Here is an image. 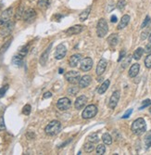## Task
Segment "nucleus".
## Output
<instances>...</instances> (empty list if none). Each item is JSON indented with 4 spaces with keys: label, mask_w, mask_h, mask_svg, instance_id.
Masks as SVG:
<instances>
[{
    "label": "nucleus",
    "mask_w": 151,
    "mask_h": 155,
    "mask_svg": "<svg viewBox=\"0 0 151 155\" xmlns=\"http://www.w3.org/2000/svg\"><path fill=\"white\" fill-rule=\"evenodd\" d=\"M0 127L2 128H5V125H4V119H3V117H1V118H0Z\"/></svg>",
    "instance_id": "obj_48"
},
{
    "label": "nucleus",
    "mask_w": 151,
    "mask_h": 155,
    "mask_svg": "<svg viewBox=\"0 0 151 155\" xmlns=\"http://www.w3.org/2000/svg\"><path fill=\"white\" fill-rule=\"evenodd\" d=\"M28 50H29V46L26 45V46H23L22 47H20V50H19V55H20L21 57H25L27 55V53H28Z\"/></svg>",
    "instance_id": "obj_32"
},
{
    "label": "nucleus",
    "mask_w": 151,
    "mask_h": 155,
    "mask_svg": "<svg viewBox=\"0 0 151 155\" xmlns=\"http://www.w3.org/2000/svg\"><path fill=\"white\" fill-rule=\"evenodd\" d=\"M8 85H4V87H2L1 88H0V99L4 97L5 94H6V92L8 91Z\"/></svg>",
    "instance_id": "obj_40"
},
{
    "label": "nucleus",
    "mask_w": 151,
    "mask_h": 155,
    "mask_svg": "<svg viewBox=\"0 0 151 155\" xmlns=\"http://www.w3.org/2000/svg\"><path fill=\"white\" fill-rule=\"evenodd\" d=\"M110 20H111V23H116L117 21V17L115 15H113L111 16V18H110Z\"/></svg>",
    "instance_id": "obj_49"
},
{
    "label": "nucleus",
    "mask_w": 151,
    "mask_h": 155,
    "mask_svg": "<svg viewBox=\"0 0 151 155\" xmlns=\"http://www.w3.org/2000/svg\"><path fill=\"white\" fill-rule=\"evenodd\" d=\"M60 129H61L60 122L54 120V121H51L49 124L46 126L45 131L46 133V135H48V136H56L57 134L59 133Z\"/></svg>",
    "instance_id": "obj_2"
},
{
    "label": "nucleus",
    "mask_w": 151,
    "mask_h": 155,
    "mask_svg": "<svg viewBox=\"0 0 151 155\" xmlns=\"http://www.w3.org/2000/svg\"><path fill=\"white\" fill-rule=\"evenodd\" d=\"M63 73V69H59V73Z\"/></svg>",
    "instance_id": "obj_52"
},
{
    "label": "nucleus",
    "mask_w": 151,
    "mask_h": 155,
    "mask_svg": "<svg viewBox=\"0 0 151 155\" xmlns=\"http://www.w3.org/2000/svg\"><path fill=\"white\" fill-rule=\"evenodd\" d=\"M98 113V108H96V105H88L86 108L84 110L83 113H82V117L84 119H91L95 117Z\"/></svg>",
    "instance_id": "obj_4"
},
{
    "label": "nucleus",
    "mask_w": 151,
    "mask_h": 155,
    "mask_svg": "<svg viewBox=\"0 0 151 155\" xmlns=\"http://www.w3.org/2000/svg\"><path fill=\"white\" fill-rule=\"evenodd\" d=\"M51 47H52V44L49 45V46L47 47V49L42 53V55L40 57V64L42 66H45L46 65V63L48 60V56H49V52H50V49H51Z\"/></svg>",
    "instance_id": "obj_16"
},
{
    "label": "nucleus",
    "mask_w": 151,
    "mask_h": 155,
    "mask_svg": "<svg viewBox=\"0 0 151 155\" xmlns=\"http://www.w3.org/2000/svg\"><path fill=\"white\" fill-rule=\"evenodd\" d=\"M145 148L148 149L151 147V130H149L147 135H145Z\"/></svg>",
    "instance_id": "obj_31"
},
{
    "label": "nucleus",
    "mask_w": 151,
    "mask_h": 155,
    "mask_svg": "<svg viewBox=\"0 0 151 155\" xmlns=\"http://www.w3.org/2000/svg\"><path fill=\"white\" fill-rule=\"evenodd\" d=\"M2 26L3 27L1 28V30H0V35H1L2 37H6L11 34V32L14 29L15 23H13V21H8V23H5Z\"/></svg>",
    "instance_id": "obj_7"
},
{
    "label": "nucleus",
    "mask_w": 151,
    "mask_h": 155,
    "mask_svg": "<svg viewBox=\"0 0 151 155\" xmlns=\"http://www.w3.org/2000/svg\"><path fill=\"white\" fill-rule=\"evenodd\" d=\"M119 42V36L116 34H112L109 36V38H107V43H109V45L110 46H117Z\"/></svg>",
    "instance_id": "obj_21"
},
{
    "label": "nucleus",
    "mask_w": 151,
    "mask_h": 155,
    "mask_svg": "<svg viewBox=\"0 0 151 155\" xmlns=\"http://www.w3.org/2000/svg\"><path fill=\"white\" fill-rule=\"evenodd\" d=\"M125 5H126V1H125V0H120V1H118L116 7H117L118 9L122 10L123 8H125Z\"/></svg>",
    "instance_id": "obj_37"
},
{
    "label": "nucleus",
    "mask_w": 151,
    "mask_h": 155,
    "mask_svg": "<svg viewBox=\"0 0 151 155\" xmlns=\"http://www.w3.org/2000/svg\"><path fill=\"white\" fill-rule=\"evenodd\" d=\"M93 66V60L91 58H84L81 61L80 69L83 72H88L92 69Z\"/></svg>",
    "instance_id": "obj_9"
},
{
    "label": "nucleus",
    "mask_w": 151,
    "mask_h": 155,
    "mask_svg": "<svg viewBox=\"0 0 151 155\" xmlns=\"http://www.w3.org/2000/svg\"><path fill=\"white\" fill-rule=\"evenodd\" d=\"M81 60H82V55H80V54L72 55L71 58H70V60H69L70 66L72 67V68L76 67V66L78 65V63L81 61Z\"/></svg>",
    "instance_id": "obj_18"
},
{
    "label": "nucleus",
    "mask_w": 151,
    "mask_h": 155,
    "mask_svg": "<svg viewBox=\"0 0 151 155\" xmlns=\"http://www.w3.org/2000/svg\"><path fill=\"white\" fill-rule=\"evenodd\" d=\"M84 151L86 152H92L94 151V149H95V143L92 142V141L86 142L84 144Z\"/></svg>",
    "instance_id": "obj_26"
},
{
    "label": "nucleus",
    "mask_w": 151,
    "mask_h": 155,
    "mask_svg": "<svg viewBox=\"0 0 151 155\" xmlns=\"http://www.w3.org/2000/svg\"><path fill=\"white\" fill-rule=\"evenodd\" d=\"M148 39H149V42H151V34L149 35V37H148Z\"/></svg>",
    "instance_id": "obj_53"
},
{
    "label": "nucleus",
    "mask_w": 151,
    "mask_h": 155,
    "mask_svg": "<svg viewBox=\"0 0 151 155\" xmlns=\"http://www.w3.org/2000/svg\"><path fill=\"white\" fill-rule=\"evenodd\" d=\"M129 21H130V16L123 15L122 18L121 19V21L118 24V30H122L123 28H125L129 23Z\"/></svg>",
    "instance_id": "obj_19"
},
{
    "label": "nucleus",
    "mask_w": 151,
    "mask_h": 155,
    "mask_svg": "<svg viewBox=\"0 0 151 155\" xmlns=\"http://www.w3.org/2000/svg\"><path fill=\"white\" fill-rule=\"evenodd\" d=\"M4 110H5V106H4L2 103H0V114H1V113H3Z\"/></svg>",
    "instance_id": "obj_50"
},
{
    "label": "nucleus",
    "mask_w": 151,
    "mask_h": 155,
    "mask_svg": "<svg viewBox=\"0 0 151 155\" xmlns=\"http://www.w3.org/2000/svg\"><path fill=\"white\" fill-rule=\"evenodd\" d=\"M10 44H11V39L8 40V41H7L6 43H5L4 46L1 47V49H0V55L4 54V53L7 51V49H8V46H10Z\"/></svg>",
    "instance_id": "obj_35"
},
{
    "label": "nucleus",
    "mask_w": 151,
    "mask_h": 155,
    "mask_svg": "<svg viewBox=\"0 0 151 155\" xmlns=\"http://www.w3.org/2000/svg\"><path fill=\"white\" fill-rule=\"evenodd\" d=\"M107 65V61L105 60V58H101V60L98 61V66H96V74L98 75H101V74H103L106 68Z\"/></svg>",
    "instance_id": "obj_13"
},
{
    "label": "nucleus",
    "mask_w": 151,
    "mask_h": 155,
    "mask_svg": "<svg viewBox=\"0 0 151 155\" xmlns=\"http://www.w3.org/2000/svg\"><path fill=\"white\" fill-rule=\"evenodd\" d=\"M24 7L22 6V5H20V6L18 8L17 11H16V14H15V18L17 20H20L23 17V14H24Z\"/></svg>",
    "instance_id": "obj_27"
},
{
    "label": "nucleus",
    "mask_w": 151,
    "mask_h": 155,
    "mask_svg": "<svg viewBox=\"0 0 151 155\" xmlns=\"http://www.w3.org/2000/svg\"><path fill=\"white\" fill-rule=\"evenodd\" d=\"M96 154H98V155H102V154H104L106 152V147L103 145V144H99V145L96 147Z\"/></svg>",
    "instance_id": "obj_33"
},
{
    "label": "nucleus",
    "mask_w": 151,
    "mask_h": 155,
    "mask_svg": "<svg viewBox=\"0 0 151 155\" xmlns=\"http://www.w3.org/2000/svg\"><path fill=\"white\" fill-rule=\"evenodd\" d=\"M109 31V26L105 19H100L96 25V35L98 37H104Z\"/></svg>",
    "instance_id": "obj_3"
},
{
    "label": "nucleus",
    "mask_w": 151,
    "mask_h": 155,
    "mask_svg": "<svg viewBox=\"0 0 151 155\" xmlns=\"http://www.w3.org/2000/svg\"><path fill=\"white\" fill-rule=\"evenodd\" d=\"M64 76H65V79L67 80L69 83H71L72 85H75V84L79 83L80 79H81L80 73L78 72H76V71H70V72L66 73Z\"/></svg>",
    "instance_id": "obj_5"
},
{
    "label": "nucleus",
    "mask_w": 151,
    "mask_h": 155,
    "mask_svg": "<svg viewBox=\"0 0 151 155\" xmlns=\"http://www.w3.org/2000/svg\"><path fill=\"white\" fill-rule=\"evenodd\" d=\"M151 104V100H149V99H145V100H144L143 101V105L140 107V109L139 110H143L144 108H145V107H147L148 105H150Z\"/></svg>",
    "instance_id": "obj_41"
},
{
    "label": "nucleus",
    "mask_w": 151,
    "mask_h": 155,
    "mask_svg": "<svg viewBox=\"0 0 151 155\" xmlns=\"http://www.w3.org/2000/svg\"><path fill=\"white\" fill-rule=\"evenodd\" d=\"M23 20L27 23H31V21L34 20V19L36 18V12L35 10L33 9V8H28L27 10L24 11V14H23Z\"/></svg>",
    "instance_id": "obj_11"
},
{
    "label": "nucleus",
    "mask_w": 151,
    "mask_h": 155,
    "mask_svg": "<svg viewBox=\"0 0 151 155\" xmlns=\"http://www.w3.org/2000/svg\"><path fill=\"white\" fill-rule=\"evenodd\" d=\"M52 97V94L51 92H46L44 94V99H48V98H51Z\"/></svg>",
    "instance_id": "obj_47"
},
{
    "label": "nucleus",
    "mask_w": 151,
    "mask_h": 155,
    "mask_svg": "<svg viewBox=\"0 0 151 155\" xmlns=\"http://www.w3.org/2000/svg\"><path fill=\"white\" fill-rule=\"evenodd\" d=\"M139 70H140V65L138 63L133 64V65L131 66V68H130V70H129V76L132 77V78L136 77L139 73Z\"/></svg>",
    "instance_id": "obj_20"
},
{
    "label": "nucleus",
    "mask_w": 151,
    "mask_h": 155,
    "mask_svg": "<svg viewBox=\"0 0 151 155\" xmlns=\"http://www.w3.org/2000/svg\"><path fill=\"white\" fill-rule=\"evenodd\" d=\"M145 65L147 68L151 69V54H148L145 60Z\"/></svg>",
    "instance_id": "obj_39"
},
{
    "label": "nucleus",
    "mask_w": 151,
    "mask_h": 155,
    "mask_svg": "<svg viewBox=\"0 0 151 155\" xmlns=\"http://www.w3.org/2000/svg\"><path fill=\"white\" fill-rule=\"evenodd\" d=\"M72 102L68 98H61L58 100L57 107L59 111H67L71 108Z\"/></svg>",
    "instance_id": "obj_8"
},
{
    "label": "nucleus",
    "mask_w": 151,
    "mask_h": 155,
    "mask_svg": "<svg viewBox=\"0 0 151 155\" xmlns=\"http://www.w3.org/2000/svg\"><path fill=\"white\" fill-rule=\"evenodd\" d=\"M26 137H27V138H29V140H33V138L35 137V134L33 132H28L26 134Z\"/></svg>",
    "instance_id": "obj_44"
},
{
    "label": "nucleus",
    "mask_w": 151,
    "mask_h": 155,
    "mask_svg": "<svg viewBox=\"0 0 151 155\" xmlns=\"http://www.w3.org/2000/svg\"><path fill=\"white\" fill-rule=\"evenodd\" d=\"M67 53V49L63 44H59L55 51V58L56 60H61L66 56Z\"/></svg>",
    "instance_id": "obj_10"
},
{
    "label": "nucleus",
    "mask_w": 151,
    "mask_h": 155,
    "mask_svg": "<svg viewBox=\"0 0 151 155\" xmlns=\"http://www.w3.org/2000/svg\"><path fill=\"white\" fill-rule=\"evenodd\" d=\"M120 91H114L113 94L111 95L110 99L109 101V107L110 109H114L116 108V106L119 102V100H120Z\"/></svg>",
    "instance_id": "obj_12"
},
{
    "label": "nucleus",
    "mask_w": 151,
    "mask_h": 155,
    "mask_svg": "<svg viewBox=\"0 0 151 155\" xmlns=\"http://www.w3.org/2000/svg\"><path fill=\"white\" fill-rule=\"evenodd\" d=\"M78 92H79V87H75V85H72V87H70L68 88V93L70 95L74 96V95H76Z\"/></svg>",
    "instance_id": "obj_34"
},
{
    "label": "nucleus",
    "mask_w": 151,
    "mask_h": 155,
    "mask_svg": "<svg viewBox=\"0 0 151 155\" xmlns=\"http://www.w3.org/2000/svg\"><path fill=\"white\" fill-rule=\"evenodd\" d=\"M144 50H145V52H147V53H151V42H149L148 44L145 46V49Z\"/></svg>",
    "instance_id": "obj_45"
},
{
    "label": "nucleus",
    "mask_w": 151,
    "mask_h": 155,
    "mask_svg": "<svg viewBox=\"0 0 151 155\" xmlns=\"http://www.w3.org/2000/svg\"><path fill=\"white\" fill-rule=\"evenodd\" d=\"M12 14H13L12 8H8L6 10H4L1 16H0V25H4L5 23L10 21V19H11V17H12Z\"/></svg>",
    "instance_id": "obj_6"
},
{
    "label": "nucleus",
    "mask_w": 151,
    "mask_h": 155,
    "mask_svg": "<svg viewBox=\"0 0 151 155\" xmlns=\"http://www.w3.org/2000/svg\"><path fill=\"white\" fill-rule=\"evenodd\" d=\"M110 80H106V81L102 84L100 87H98V94H100V95H102V94H104L106 91H107V89L109 88V87H110Z\"/></svg>",
    "instance_id": "obj_22"
},
{
    "label": "nucleus",
    "mask_w": 151,
    "mask_h": 155,
    "mask_svg": "<svg viewBox=\"0 0 151 155\" xmlns=\"http://www.w3.org/2000/svg\"><path fill=\"white\" fill-rule=\"evenodd\" d=\"M88 140L89 141H92L94 143H96L99 141V138H98V136L96 133H93V134H91L89 137H88Z\"/></svg>",
    "instance_id": "obj_36"
},
{
    "label": "nucleus",
    "mask_w": 151,
    "mask_h": 155,
    "mask_svg": "<svg viewBox=\"0 0 151 155\" xmlns=\"http://www.w3.org/2000/svg\"><path fill=\"white\" fill-rule=\"evenodd\" d=\"M83 30H84V26L83 25H74V26H72V27L66 30L65 33L68 35H74L80 34Z\"/></svg>",
    "instance_id": "obj_15"
},
{
    "label": "nucleus",
    "mask_w": 151,
    "mask_h": 155,
    "mask_svg": "<svg viewBox=\"0 0 151 155\" xmlns=\"http://www.w3.org/2000/svg\"><path fill=\"white\" fill-rule=\"evenodd\" d=\"M22 62H23V57H21L20 55H15L12 58V64L15 66H21L22 65Z\"/></svg>",
    "instance_id": "obj_23"
},
{
    "label": "nucleus",
    "mask_w": 151,
    "mask_h": 155,
    "mask_svg": "<svg viewBox=\"0 0 151 155\" xmlns=\"http://www.w3.org/2000/svg\"><path fill=\"white\" fill-rule=\"evenodd\" d=\"M131 129L134 135L140 136L142 135L143 133L145 132L147 129V125H145V122L143 118H138L133 123Z\"/></svg>",
    "instance_id": "obj_1"
},
{
    "label": "nucleus",
    "mask_w": 151,
    "mask_h": 155,
    "mask_svg": "<svg viewBox=\"0 0 151 155\" xmlns=\"http://www.w3.org/2000/svg\"><path fill=\"white\" fill-rule=\"evenodd\" d=\"M124 56H125V50H122L120 53V57H119V58H118V61H121L122 58H124Z\"/></svg>",
    "instance_id": "obj_46"
},
{
    "label": "nucleus",
    "mask_w": 151,
    "mask_h": 155,
    "mask_svg": "<svg viewBox=\"0 0 151 155\" xmlns=\"http://www.w3.org/2000/svg\"><path fill=\"white\" fill-rule=\"evenodd\" d=\"M149 111H150V113H151V108H150V109H149Z\"/></svg>",
    "instance_id": "obj_54"
},
{
    "label": "nucleus",
    "mask_w": 151,
    "mask_h": 155,
    "mask_svg": "<svg viewBox=\"0 0 151 155\" xmlns=\"http://www.w3.org/2000/svg\"><path fill=\"white\" fill-rule=\"evenodd\" d=\"M31 110H32V107L31 105L29 104H27L23 107V109H22V113L25 114V115H29L31 113Z\"/></svg>",
    "instance_id": "obj_38"
},
{
    "label": "nucleus",
    "mask_w": 151,
    "mask_h": 155,
    "mask_svg": "<svg viewBox=\"0 0 151 155\" xmlns=\"http://www.w3.org/2000/svg\"><path fill=\"white\" fill-rule=\"evenodd\" d=\"M149 21H150V17H149V16H147V17H145V20L143 21L142 25H141V28H145V26L148 24Z\"/></svg>",
    "instance_id": "obj_42"
},
{
    "label": "nucleus",
    "mask_w": 151,
    "mask_h": 155,
    "mask_svg": "<svg viewBox=\"0 0 151 155\" xmlns=\"http://www.w3.org/2000/svg\"><path fill=\"white\" fill-rule=\"evenodd\" d=\"M50 2H51V0H38L37 6L42 9H45V8H47L48 7H49Z\"/></svg>",
    "instance_id": "obj_24"
},
{
    "label": "nucleus",
    "mask_w": 151,
    "mask_h": 155,
    "mask_svg": "<svg viewBox=\"0 0 151 155\" xmlns=\"http://www.w3.org/2000/svg\"><path fill=\"white\" fill-rule=\"evenodd\" d=\"M142 35H142V37H141L142 40H144L145 38H147V33H143Z\"/></svg>",
    "instance_id": "obj_51"
},
{
    "label": "nucleus",
    "mask_w": 151,
    "mask_h": 155,
    "mask_svg": "<svg viewBox=\"0 0 151 155\" xmlns=\"http://www.w3.org/2000/svg\"><path fill=\"white\" fill-rule=\"evenodd\" d=\"M1 129H2V128H1V127H0V130H1Z\"/></svg>",
    "instance_id": "obj_55"
},
{
    "label": "nucleus",
    "mask_w": 151,
    "mask_h": 155,
    "mask_svg": "<svg viewBox=\"0 0 151 155\" xmlns=\"http://www.w3.org/2000/svg\"><path fill=\"white\" fill-rule=\"evenodd\" d=\"M90 11H91V7H88L86 9H84V11L79 15V19H80V20L84 21V20H85L86 19H87V18H88V16H89Z\"/></svg>",
    "instance_id": "obj_25"
},
{
    "label": "nucleus",
    "mask_w": 151,
    "mask_h": 155,
    "mask_svg": "<svg viewBox=\"0 0 151 155\" xmlns=\"http://www.w3.org/2000/svg\"><path fill=\"white\" fill-rule=\"evenodd\" d=\"M144 52H145V50L142 49V47H138V49L133 52V58L134 60H136V61H138V60H140V58L142 57V55L144 54Z\"/></svg>",
    "instance_id": "obj_28"
},
{
    "label": "nucleus",
    "mask_w": 151,
    "mask_h": 155,
    "mask_svg": "<svg viewBox=\"0 0 151 155\" xmlns=\"http://www.w3.org/2000/svg\"><path fill=\"white\" fill-rule=\"evenodd\" d=\"M86 102H87V98L84 95L80 96L79 98L76 99V101H75V103H74L75 109L80 110V109L84 108V107L85 106V104H86Z\"/></svg>",
    "instance_id": "obj_14"
},
{
    "label": "nucleus",
    "mask_w": 151,
    "mask_h": 155,
    "mask_svg": "<svg viewBox=\"0 0 151 155\" xmlns=\"http://www.w3.org/2000/svg\"><path fill=\"white\" fill-rule=\"evenodd\" d=\"M132 113H133V110H132V109L128 110V111H126V113H125L124 114H123V116L122 117V119H126V118H128V117L132 114Z\"/></svg>",
    "instance_id": "obj_43"
},
{
    "label": "nucleus",
    "mask_w": 151,
    "mask_h": 155,
    "mask_svg": "<svg viewBox=\"0 0 151 155\" xmlns=\"http://www.w3.org/2000/svg\"><path fill=\"white\" fill-rule=\"evenodd\" d=\"M102 140H103L104 144H106V145H110L112 143V137L109 133H105V134L102 136Z\"/></svg>",
    "instance_id": "obj_29"
},
{
    "label": "nucleus",
    "mask_w": 151,
    "mask_h": 155,
    "mask_svg": "<svg viewBox=\"0 0 151 155\" xmlns=\"http://www.w3.org/2000/svg\"><path fill=\"white\" fill-rule=\"evenodd\" d=\"M131 61H132V56L131 55L123 58V61H122V68H123V69L127 68L131 64Z\"/></svg>",
    "instance_id": "obj_30"
},
{
    "label": "nucleus",
    "mask_w": 151,
    "mask_h": 155,
    "mask_svg": "<svg viewBox=\"0 0 151 155\" xmlns=\"http://www.w3.org/2000/svg\"><path fill=\"white\" fill-rule=\"evenodd\" d=\"M92 82V78H91L90 75H84L83 77H81L80 81H79V87L81 88H84L87 87L88 85Z\"/></svg>",
    "instance_id": "obj_17"
}]
</instances>
